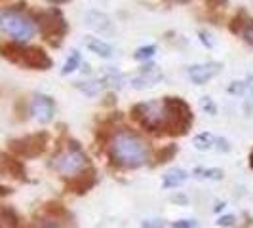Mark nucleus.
<instances>
[{
    "mask_svg": "<svg viewBox=\"0 0 253 228\" xmlns=\"http://www.w3.org/2000/svg\"><path fill=\"white\" fill-rule=\"evenodd\" d=\"M200 105H202V109L208 114H211V116H213V114H217V105L213 103V99H211V97H202V99H200Z\"/></svg>",
    "mask_w": 253,
    "mask_h": 228,
    "instance_id": "nucleus-26",
    "label": "nucleus"
},
{
    "mask_svg": "<svg viewBox=\"0 0 253 228\" xmlns=\"http://www.w3.org/2000/svg\"><path fill=\"white\" fill-rule=\"evenodd\" d=\"M187 179H189V173L185 169L173 167V169L164 173V189H177L179 185H183Z\"/></svg>",
    "mask_w": 253,
    "mask_h": 228,
    "instance_id": "nucleus-15",
    "label": "nucleus"
},
{
    "mask_svg": "<svg viewBox=\"0 0 253 228\" xmlns=\"http://www.w3.org/2000/svg\"><path fill=\"white\" fill-rule=\"evenodd\" d=\"M78 65H80V51H71V55H69V59L65 61L63 65V71H61V75L67 76L71 75L73 71H76L78 69Z\"/></svg>",
    "mask_w": 253,
    "mask_h": 228,
    "instance_id": "nucleus-21",
    "label": "nucleus"
},
{
    "mask_svg": "<svg viewBox=\"0 0 253 228\" xmlns=\"http://www.w3.org/2000/svg\"><path fill=\"white\" fill-rule=\"evenodd\" d=\"M160 80H162V71L156 65H147L135 76H131L129 86L133 89H147L156 86Z\"/></svg>",
    "mask_w": 253,
    "mask_h": 228,
    "instance_id": "nucleus-10",
    "label": "nucleus"
},
{
    "mask_svg": "<svg viewBox=\"0 0 253 228\" xmlns=\"http://www.w3.org/2000/svg\"><path fill=\"white\" fill-rule=\"evenodd\" d=\"M240 35L248 44H252L253 46V19H250V21L244 25V29L240 31Z\"/></svg>",
    "mask_w": 253,
    "mask_h": 228,
    "instance_id": "nucleus-25",
    "label": "nucleus"
},
{
    "mask_svg": "<svg viewBox=\"0 0 253 228\" xmlns=\"http://www.w3.org/2000/svg\"><path fill=\"white\" fill-rule=\"evenodd\" d=\"M93 185H95V171H93V169H88V171L84 169V171L76 173L75 177H71L67 189L76 192V194H84V192H88Z\"/></svg>",
    "mask_w": 253,
    "mask_h": 228,
    "instance_id": "nucleus-12",
    "label": "nucleus"
},
{
    "mask_svg": "<svg viewBox=\"0 0 253 228\" xmlns=\"http://www.w3.org/2000/svg\"><path fill=\"white\" fill-rule=\"evenodd\" d=\"M86 46H88L89 51H93V53L99 55V57H111V55H113V46L107 44L101 38L88 37L86 38Z\"/></svg>",
    "mask_w": 253,
    "mask_h": 228,
    "instance_id": "nucleus-16",
    "label": "nucleus"
},
{
    "mask_svg": "<svg viewBox=\"0 0 253 228\" xmlns=\"http://www.w3.org/2000/svg\"><path fill=\"white\" fill-rule=\"evenodd\" d=\"M141 228H164V221L162 219H147V221H143Z\"/></svg>",
    "mask_w": 253,
    "mask_h": 228,
    "instance_id": "nucleus-28",
    "label": "nucleus"
},
{
    "mask_svg": "<svg viewBox=\"0 0 253 228\" xmlns=\"http://www.w3.org/2000/svg\"><path fill=\"white\" fill-rule=\"evenodd\" d=\"M46 145H48V133L42 131V133H33V135L12 141L10 149L21 158H37L46 151Z\"/></svg>",
    "mask_w": 253,
    "mask_h": 228,
    "instance_id": "nucleus-7",
    "label": "nucleus"
},
{
    "mask_svg": "<svg viewBox=\"0 0 253 228\" xmlns=\"http://www.w3.org/2000/svg\"><path fill=\"white\" fill-rule=\"evenodd\" d=\"M234 223H236L234 215H225V217H219V221H217V227L228 228V227H234Z\"/></svg>",
    "mask_w": 253,
    "mask_h": 228,
    "instance_id": "nucleus-29",
    "label": "nucleus"
},
{
    "mask_svg": "<svg viewBox=\"0 0 253 228\" xmlns=\"http://www.w3.org/2000/svg\"><path fill=\"white\" fill-rule=\"evenodd\" d=\"M111 156L118 165L139 167L149 160V147L135 131L122 129L114 135L111 145Z\"/></svg>",
    "mask_w": 253,
    "mask_h": 228,
    "instance_id": "nucleus-1",
    "label": "nucleus"
},
{
    "mask_svg": "<svg viewBox=\"0 0 253 228\" xmlns=\"http://www.w3.org/2000/svg\"><path fill=\"white\" fill-rule=\"evenodd\" d=\"M103 84L101 80H88V82H76V88L80 89L82 93H86V95H97L99 91L103 89Z\"/></svg>",
    "mask_w": 253,
    "mask_h": 228,
    "instance_id": "nucleus-18",
    "label": "nucleus"
},
{
    "mask_svg": "<svg viewBox=\"0 0 253 228\" xmlns=\"http://www.w3.org/2000/svg\"><path fill=\"white\" fill-rule=\"evenodd\" d=\"M221 69H223V65L219 63V61H210V63H200L189 67L187 75H189V78L196 86H204L206 82H210L211 78H215L221 73Z\"/></svg>",
    "mask_w": 253,
    "mask_h": 228,
    "instance_id": "nucleus-9",
    "label": "nucleus"
},
{
    "mask_svg": "<svg viewBox=\"0 0 253 228\" xmlns=\"http://www.w3.org/2000/svg\"><path fill=\"white\" fill-rule=\"evenodd\" d=\"M51 2H55V4H65V2H69V0H51Z\"/></svg>",
    "mask_w": 253,
    "mask_h": 228,
    "instance_id": "nucleus-35",
    "label": "nucleus"
},
{
    "mask_svg": "<svg viewBox=\"0 0 253 228\" xmlns=\"http://www.w3.org/2000/svg\"><path fill=\"white\" fill-rule=\"evenodd\" d=\"M250 165H252V167H253V152H252V154H250Z\"/></svg>",
    "mask_w": 253,
    "mask_h": 228,
    "instance_id": "nucleus-36",
    "label": "nucleus"
},
{
    "mask_svg": "<svg viewBox=\"0 0 253 228\" xmlns=\"http://www.w3.org/2000/svg\"><path fill=\"white\" fill-rule=\"evenodd\" d=\"M177 152V147L175 145H168L162 151L158 152V164H164V162H169Z\"/></svg>",
    "mask_w": 253,
    "mask_h": 228,
    "instance_id": "nucleus-22",
    "label": "nucleus"
},
{
    "mask_svg": "<svg viewBox=\"0 0 253 228\" xmlns=\"http://www.w3.org/2000/svg\"><path fill=\"white\" fill-rule=\"evenodd\" d=\"M0 171L2 173H8V175H12L15 179L25 177V167H23V164L17 158L4 156V154H0Z\"/></svg>",
    "mask_w": 253,
    "mask_h": 228,
    "instance_id": "nucleus-13",
    "label": "nucleus"
},
{
    "mask_svg": "<svg viewBox=\"0 0 253 228\" xmlns=\"http://www.w3.org/2000/svg\"><path fill=\"white\" fill-rule=\"evenodd\" d=\"M215 143L219 145V147H217L219 151H225V152L230 151V145H228V141H227V139H215Z\"/></svg>",
    "mask_w": 253,
    "mask_h": 228,
    "instance_id": "nucleus-31",
    "label": "nucleus"
},
{
    "mask_svg": "<svg viewBox=\"0 0 253 228\" xmlns=\"http://www.w3.org/2000/svg\"><path fill=\"white\" fill-rule=\"evenodd\" d=\"M51 165L63 177H75L76 173H80L88 167V156L80 151V147L76 143H73V147H69L65 152L57 154L53 158Z\"/></svg>",
    "mask_w": 253,
    "mask_h": 228,
    "instance_id": "nucleus-4",
    "label": "nucleus"
},
{
    "mask_svg": "<svg viewBox=\"0 0 253 228\" xmlns=\"http://www.w3.org/2000/svg\"><path fill=\"white\" fill-rule=\"evenodd\" d=\"M31 113L40 124H48L51 122L53 113H55V103L48 95H35L31 103Z\"/></svg>",
    "mask_w": 253,
    "mask_h": 228,
    "instance_id": "nucleus-11",
    "label": "nucleus"
},
{
    "mask_svg": "<svg viewBox=\"0 0 253 228\" xmlns=\"http://www.w3.org/2000/svg\"><path fill=\"white\" fill-rule=\"evenodd\" d=\"M38 27L44 38L51 42L53 46L61 44V38L67 33V23H65L63 15L59 10H50V12H42L38 15Z\"/></svg>",
    "mask_w": 253,
    "mask_h": 228,
    "instance_id": "nucleus-6",
    "label": "nucleus"
},
{
    "mask_svg": "<svg viewBox=\"0 0 253 228\" xmlns=\"http://www.w3.org/2000/svg\"><path fill=\"white\" fill-rule=\"evenodd\" d=\"M206 2H208L211 8H217V6H225L227 0H206Z\"/></svg>",
    "mask_w": 253,
    "mask_h": 228,
    "instance_id": "nucleus-33",
    "label": "nucleus"
},
{
    "mask_svg": "<svg viewBox=\"0 0 253 228\" xmlns=\"http://www.w3.org/2000/svg\"><path fill=\"white\" fill-rule=\"evenodd\" d=\"M192 143H194V147L198 151H210L213 147V143H215V137L211 133H200V135H196L192 139Z\"/></svg>",
    "mask_w": 253,
    "mask_h": 228,
    "instance_id": "nucleus-20",
    "label": "nucleus"
},
{
    "mask_svg": "<svg viewBox=\"0 0 253 228\" xmlns=\"http://www.w3.org/2000/svg\"><path fill=\"white\" fill-rule=\"evenodd\" d=\"M103 84H107V86H111V88H124V84H126V78L120 75L116 69H107L105 71V75H103Z\"/></svg>",
    "mask_w": 253,
    "mask_h": 228,
    "instance_id": "nucleus-17",
    "label": "nucleus"
},
{
    "mask_svg": "<svg viewBox=\"0 0 253 228\" xmlns=\"http://www.w3.org/2000/svg\"><path fill=\"white\" fill-rule=\"evenodd\" d=\"M86 23H88L91 29H95V31H111L113 25H111V19L101 12H88L86 13Z\"/></svg>",
    "mask_w": 253,
    "mask_h": 228,
    "instance_id": "nucleus-14",
    "label": "nucleus"
},
{
    "mask_svg": "<svg viewBox=\"0 0 253 228\" xmlns=\"http://www.w3.org/2000/svg\"><path fill=\"white\" fill-rule=\"evenodd\" d=\"M246 93L250 95V99H253V76L246 80Z\"/></svg>",
    "mask_w": 253,
    "mask_h": 228,
    "instance_id": "nucleus-32",
    "label": "nucleus"
},
{
    "mask_svg": "<svg viewBox=\"0 0 253 228\" xmlns=\"http://www.w3.org/2000/svg\"><path fill=\"white\" fill-rule=\"evenodd\" d=\"M250 21V17H248V13L246 12H240L234 19H232V25H230V31L232 33H240L242 29H244V25Z\"/></svg>",
    "mask_w": 253,
    "mask_h": 228,
    "instance_id": "nucleus-23",
    "label": "nucleus"
},
{
    "mask_svg": "<svg viewBox=\"0 0 253 228\" xmlns=\"http://www.w3.org/2000/svg\"><path fill=\"white\" fill-rule=\"evenodd\" d=\"M0 29L15 42H27L35 37V23L19 10H2L0 12Z\"/></svg>",
    "mask_w": 253,
    "mask_h": 228,
    "instance_id": "nucleus-2",
    "label": "nucleus"
},
{
    "mask_svg": "<svg viewBox=\"0 0 253 228\" xmlns=\"http://www.w3.org/2000/svg\"><path fill=\"white\" fill-rule=\"evenodd\" d=\"M194 227H196V225H194L192 221H187V219H185V221H175V223H173V228H194Z\"/></svg>",
    "mask_w": 253,
    "mask_h": 228,
    "instance_id": "nucleus-30",
    "label": "nucleus"
},
{
    "mask_svg": "<svg viewBox=\"0 0 253 228\" xmlns=\"http://www.w3.org/2000/svg\"><path fill=\"white\" fill-rule=\"evenodd\" d=\"M8 194H12V189H8V187H2V185H0V198H4V196H8Z\"/></svg>",
    "mask_w": 253,
    "mask_h": 228,
    "instance_id": "nucleus-34",
    "label": "nucleus"
},
{
    "mask_svg": "<svg viewBox=\"0 0 253 228\" xmlns=\"http://www.w3.org/2000/svg\"><path fill=\"white\" fill-rule=\"evenodd\" d=\"M154 53H156V46H152L151 44V46H143V48H139V50L135 51L133 57H135L137 61H147V59H151Z\"/></svg>",
    "mask_w": 253,
    "mask_h": 228,
    "instance_id": "nucleus-24",
    "label": "nucleus"
},
{
    "mask_svg": "<svg viewBox=\"0 0 253 228\" xmlns=\"http://www.w3.org/2000/svg\"><path fill=\"white\" fill-rule=\"evenodd\" d=\"M19 65H23L27 69H35V71H48L51 67V59L50 55L38 46H23Z\"/></svg>",
    "mask_w": 253,
    "mask_h": 228,
    "instance_id": "nucleus-8",
    "label": "nucleus"
},
{
    "mask_svg": "<svg viewBox=\"0 0 253 228\" xmlns=\"http://www.w3.org/2000/svg\"><path fill=\"white\" fill-rule=\"evenodd\" d=\"M131 114L135 116V120H139L141 124L149 129H164L166 120H168V113H166V103L164 101H149L139 103L131 109Z\"/></svg>",
    "mask_w": 253,
    "mask_h": 228,
    "instance_id": "nucleus-5",
    "label": "nucleus"
},
{
    "mask_svg": "<svg viewBox=\"0 0 253 228\" xmlns=\"http://www.w3.org/2000/svg\"><path fill=\"white\" fill-rule=\"evenodd\" d=\"M164 103L166 113H168L164 129H168V133L171 135H185L192 124L190 107L181 97H166Z\"/></svg>",
    "mask_w": 253,
    "mask_h": 228,
    "instance_id": "nucleus-3",
    "label": "nucleus"
},
{
    "mask_svg": "<svg viewBox=\"0 0 253 228\" xmlns=\"http://www.w3.org/2000/svg\"><path fill=\"white\" fill-rule=\"evenodd\" d=\"M228 93H232V95H244L246 93V82H232L228 86Z\"/></svg>",
    "mask_w": 253,
    "mask_h": 228,
    "instance_id": "nucleus-27",
    "label": "nucleus"
},
{
    "mask_svg": "<svg viewBox=\"0 0 253 228\" xmlns=\"http://www.w3.org/2000/svg\"><path fill=\"white\" fill-rule=\"evenodd\" d=\"M194 173L200 179H210V181H221V179L225 177L223 169H219V167H210V169L198 167V169H194Z\"/></svg>",
    "mask_w": 253,
    "mask_h": 228,
    "instance_id": "nucleus-19",
    "label": "nucleus"
},
{
    "mask_svg": "<svg viewBox=\"0 0 253 228\" xmlns=\"http://www.w3.org/2000/svg\"><path fill=\"white\" fill-rule=\"evenodd\" d=\"M175 2H179V4H187V2H190V0H175Z\"/></svg>",
    "mask_w": 253,
    "mask_h": 228,
    "instance_id": "nucleus-37",
    "label": "nucleus"
}]
</instances>
